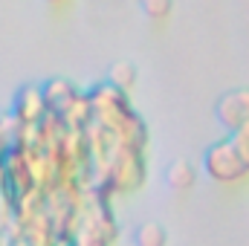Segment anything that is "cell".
<instances>
[{"mask_svg": "<svg viewBox=\"0 0 249 246\" xmlns=\"http://www.w3.org/2000/svg\"><path fill=\"white\" fill-rule=\"evenodd\" d=\"M229 139H232L235 151L241 154V159L247 162V168H249V124H244V127L235 130V133H229Z\"/></svg>", "mask_w": 249, "mask_h": 246, "instance_id": "11", "label": "cell"}, {"mask_svg": "<svg viewBox=\"0 0 249 246\" xmlns=\"http://www.w3.org/2000/svg\"><path fill=\"white\" fill-rule=\"evenodd\" d=\"M165 183H168L171 191H177V194H188V191L197 185V168H194L191 162L177 159V162L168 165V171H165Z\"/></svg>", "mask_w": 249, "mask_h": 246, "instance_id": "6", "label": "cell"}, {"mask_svg": "<svg viewBox=\"0 0 249 246\" xmlns=\"http://www.w3.org/2000/svg\"><path fill=\"white\" fill-rule=\"evenodd\" d=\"M44 3H47V6H50L53 12H67V9H70V6H72L75 0H44Z\"/></svg>", "mask_w": 249, "mask_h": 246, "instance_id": "12", "label": "cell"}, {"mask_svg": "<svg viewBox=\"0 0 249 246\" xmlns=\"http://www.w3.org/2000/svg\"><path fill=\"white\" fill-rule=\"evenodd\" d=\"M214 116H217L220 127L226 130V136L249 124V90H232V93L220 96Z\"/></svg>", "mask_w": 249, "mask_h": 246, "instance_id": "5", "label": "cell"}, {"mask_svg": "<svg viewBox=\"0 0 249 246\" xmlns=\"http://www.w3.org/2000/svg\"><path fill=\"white\" fill-rule=\"evenodd\" d=\"M110 197L96 191V188H87L84 194V203H81V211L70 229V238L67 246H116L119 244V223H116V214L110 209Z\"/></svg>", "mask_w": 249, "mask_h": 246, "instance_id": "1", "label": "cell"}, {"mask_svg": "<svg viewBox=\"0 0 249 246\" xmlns=\"http://www.w3.org/2000/svg\"><path fill=\"white\" fill-rule=\"evenodd\" d=\"M44 99L50 107V116L67 127H87L90 122V96L78 90L67 78H53L44 84Z\"/></svg>", "mask_w": 249, "mask_h": 246, "instance_id": "2", "label": "cell"}, {"mask_svg": "<svg viewBox=\"0 0 249 246\" xmlns=\"http://www.w3.org/2000/svg\"><path fill=\"white\" fill-rule=\"evenodd\" d=\"M136 81H139V72H136V67L127 61H119L110 67V75H107V84H113L116 90H122L130 96V90L136 87Z\"/></svg>", "mask_w": 249, "mask_h": 246, "instance_id": "8", "label": "cell"}, {"mask_svg": "<svg viewBox=\"0 0 249 246\" xmlns=\"http://www.w3.org/2000/svg\"><path fill=\"white\" fill-rule=\"evenodd\" d=\"M6 246H67L61 238L50 235V232H35V229H18L12 226V235L3 238Z\"/></svg>", "mask_w": 249, "mask_h": 246, "instance_id": "7", "label": "cell"}, {"mask_svg": "<svg viewBox=\"0 0 249 246\" xmlns=\"http://www.w3.org/2000/svg\"><path fill=\"white\" fill-rule=\"evenodd\" d=\"M203 171L214 185L223 188H235V185H247L249 183V168L241 159V154L235 151L232 139L223 136L217 142H212L203 154Z\"/></svg>", "mask_w": 249, "mask_h": 246, "instance_id": "3", "label": "cell"}, {"mask_svg": "<svg viewBox=\"0 0 249 246\" xmlns=\"http://www.w3.org/2000/svg\"><path fill=\"white\" fill-rule=\"evenodd\" d=\"M142 15H145L151 23L162 26V23H168V18L174 15V0H142Z\"/></svg>", "mask_w": 249, "mask_h": 246, "instance_id": "9", "label": "cell"}, {"mask_svg": "<svg viewBox=\"0 0 249 246\" xmlns=\"http://www.w3.org/2000/svg\"><path fill=\"white\" fill-rule=\"evenodd\" d=\"M15 124L20 130H32L38 124H44L50 119V107H47V99H44V87H35V84H26L18 90L15 102H12V113H9Z\"/></svg>", "mask_w": 249, "mask_h": 246, "instance_id": "4", "label": "cell"}, {"mask_svg": "<svg viewBox=\"0 0 249 246\" xmlns=\"http://www.w3.org/2000/svg\"><path fill=\"white\" fill-rule=\"evenodd\" d=\"M0 246H6V241H3V238H0Z\"/></svg>", "mask_w": 249, "mask_h": 246, "instance_id": "14", "label": "cell"}, {"mask_svg": "<svg viewBox=\"0 0 249 246\" xmlns=\"http://www.w3.org/2000/svg\"><path fill=\"white\" fill-rule=\"evenodd\" d=\"M3 157L6 154H0V194H3Z\"/></svg>", "mask_w": 249, "mask_h": 246, "instance_id": "13", "label": "cell"}, {"mask_svg": "<svg viewBox=\"0 0 249 246\" xmlns=\"http://www.w3.org/2000/svg\"><path fill=\"white\" fill-rule=\"evenodd\" d=\"M133 241H136V246H165L168 235H165V229L160 223H145V226H139Z\"/></svg>", "mask_w": 249, "mask_h": 246, "instance_id": "10", "label": "cell"}]
</instances>
